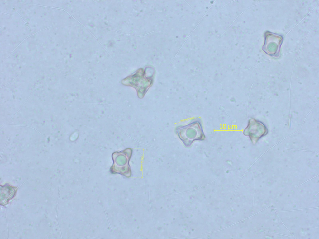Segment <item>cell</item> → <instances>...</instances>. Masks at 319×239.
Here are the masks:
<instances>
[{
	"label": "cell",
	"mask_w": 319,
	"mask_h": 239,
	"mask_svg": "<svg viewBox=\"0 0 319 239\" xmlns=\"http://www.w3.org/2000/svg\"><path fill=\"white\" fill-rule=\"evenodd\" d=\"M255 125L252 128L250 132V135L255 142L266 135L268 130L265 125L261 122L256 121Z\"/></svg>",
	"instance_id": "1"
}]
</instances>
